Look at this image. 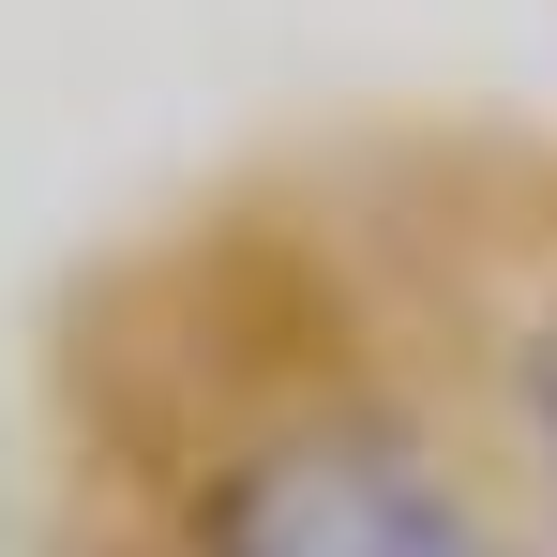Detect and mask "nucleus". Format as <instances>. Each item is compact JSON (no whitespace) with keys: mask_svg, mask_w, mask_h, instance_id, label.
Segmentation results:
<instances>
[{"mask_svg":"<svg viewBox=\"0 0 557 557\" xmlns=\"http://www.w3.org/2000/svg\"><path fill=\"white\" fill-rule=\"evenodd\" d=\"M211 557H482L453 497L422 482L407 437H301V453H242V482L196 512Z\"/></svg>","mask_w":557,"mask_h":557,"instance_id":"obj_1","label":"nucleus"}]
</instances>
